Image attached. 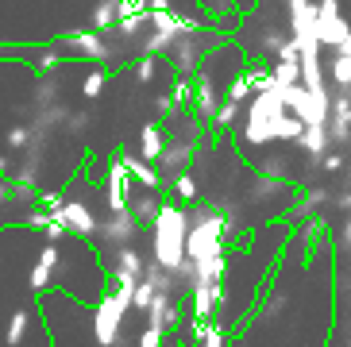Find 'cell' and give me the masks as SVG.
<instances>
[{"label": "cell", "mask_w": 351, "mask_h": 347, "mask_svg": "<svg viewBox=\"0 0 351 347\" xmlns=\"http://www.w3.org/2000/svg\"><path fill=\"white\" fill-rule=\"evenodd\" d=\"M151 263L158 266V270H170V274H178L182 270V263H186V204H178L166 197L162 204H158L155 220H151Z\"/></svg>", "instance_id": "1"}, {"label": "cell", "mask_w": 351, "mask_h": 347, "mask_svg": "<svg viewBox=\"0 0 351 347\" xmlns=\"http://www.w3.org/2000/svg\"><path fill=\"white\" fill-rule=\"evenodd\" d=\"M186 263H201V259H213V255H224L232 251L224 239V220H220V208L217 204H186Z\"/></svg>", "instance_id": "2"}, {"label": "cell", "mask_w": 351, "mask_h": 347, "mask_svg": "<svg viewBox=\"0 0 351 347\" xmlns=\"http://www.w3.org/2000/svg\"><path fill=\"white\" fill-rule=\"evenodd\" d=\"M217 47H224V35L217 31V23H208V27H189L170 43V51L162 54V62H170V70H174L178 77H193V73L201 70V62L217 51Z\"/></svg>", "instance_id": "3"}, {"label": "cell", "mask_w": 351, "mask_h": 347, "mask_svg": "<svg viewBox=\"0 0 351 347\" xmlns=\"http://www.w3.org/2000/svg\"><path fill=\"white\" fill-rule=\"evenodd\" d=\"M128 313H132V294L112 289V286L104 289V294L97 297V309H93V344L97 347L124 344V317Z\"/></svg>", "instance_id": "4"}, {"label": "cell", "mask_w": 351, "mask_h": 347, "mask_svg": "<svg viewBox=\"0 0 351 347\" xmlns=\"http://www.w3.org/2000/svg\"><path fill=\"white\" fill-rule=\"evenodd\" d=\"M139 232H143V224L135 220L132 213H108L97 224V235H93V243H101L104 251H112V247H124V243H135L139 239Z\"/></svg>", "instance_id": "5"}, {"label": "cell", "mask_w": 351, "mask_h": 347, "mask_svg": "<svg viewBox=\"0 0 351 347\" xmlns=\"http://www.w3.org/2000/svg\"><path fill=\"white\" fill-rule=\"evenodd\" d=\"M197 154H201V139H178V135H166V147L158 154V174H162L166 182L182 170H193Z\"/></svg>", "instance_id": "6"}, {"label": "cell", "mask_w": 351, "mask_h": 347, "mask_svg": "<svg viewBox=\"0 0 351 347\" xmlns=\"http://www.w3.org/2000/svg\"><path fill=\"white\" fill-rule=\"evenodd\" d=\"M348 20H343L340 0H317V43L320 47H340L343 35H348Z\"/></svg>", "instance_id": "7"}, {"label": "cell", "mask_w": 351, "mask_h": 347, "mask_svg": "<svg viewBox=\"0 0 351 347\" xmlns=\"http://www.w3.org/2000/svg\"><path fill=\"white\" fill-rule=\"evenodd\" d=\"M58 220L66 224V232H70L73 239H93L97 224H101V220L93 216V208H89V201H82V197H66V193H62Z\"/></svg>", "instance_id": "8"}, {"label": "cell", "mask_w": 351, "mask_h": 347, "mask_svg": "<svg viewBox=\"0 0 351 347\" xmlns=\"http://www.w3.org/2000/svg\"><path fill=\"white\" fill-rule=\"evenodd\" d=\"M116 163L128 170V178L132 182H139L143 189H158V193H166V178L158 174V166H151V163H143L139 154H132V151H116Z\"/></svg>", "instance_id": "9"}, {"label": "cell", "mask_w": 351, "mask_h": 347, "mask_svg": "<svg viewBox=\"0 0 351 347\" xmlns=\"http://www.w3.org/2000/svg\"><path fill=\"white\" fill-rule=\"evenodd\" d=\"M104 193H108V213H124L128 204H132V178H128V170L120 163H108V170H104Z\"/></svg>", "instance_id": "10"}, {"label": "cell", "mask_w": 351, "mask_h": 347, "mask_svg": "<svg viewBox=\"0 0 351 347\" xmlns=\"http://www.w3.org/2000/svg\"><path fill=\"white\" fill-rule=\"evenodd\" d=\"M54 270H58V243H47L39 255H35V266H32V274H27L32 294H51Z\"/></svg>", "instance_id": "11"}, {"label": "cell", "mask_w": 351, "mask_h": 347, "mask_svg": "<svg viewBox=\"0 0 351 347\" xmlns=\"http://www.w3.org/2000/svg\"><path fill=\"white\" fill-rule=\"evenodd\" d=\"M328 139L332 143H348L351 139V101L340 89H332V108H328Z\"/></svg>", "instance_id": "12"}, {"label": "cell", "mask_w": 351, "mask_h": 347, "mask_svg": "<svg viewBox=\"0 0 351 347\" xmlns=\"http://www.w3.org/2000/svg\"><path fill=\"white\" fill-rule=\"evenodd\" d=\"M255 174H267V178H278V182H289L293 178V154L282 147V151H274V147H267L263 151V158H255Z\"/></svg>", "instance_id": "13"}, {"label": "cell", "mask_w": 351, "mask_h": 347, "mask_svg": "<svg viewBox=\"0 0 351 347\" xmlns=\"http://www.w3.org/2000/svg\"><path fill=\"white\" fill-rule=\"evenodd\" d=\"M143 266H147V259L139 255V247L135 243H124V247H112V251H108V274L143 278Z\"/></svg>", "instance_id": "14"}, {"label": "cell", "mask_w": 351, "mask_h": 347, "mask_svg": "<svg viewBox=\"0 0 351 347\" xmlns=\"http://www.w3.org/2000/svg\"><path fill=\"white\" fill-rule=\"evenodd\" d=\"M162 147H166V123L147 120L143 128H139V158L155 166V163H158V154H162Z\"/></svg>", "instance_id": "15"}, {"label": "cell", "mask_w": 351, "mask_h": 347, "mask_svg": "<svg viewBox=\"0 0 351 347\" xmlns=\"http://www.w3.org/2000/svg\"><path fill=\"white\" fill-rule=\"evenodd\" d=\"M166 197L178 204H197L201 201V182H197V170H182L166 182Z\"/></svg>", "instance_id": "16"}, {"label": "cell", "mask_w": 351, "mask_h": 347, "mask_svg": "<svg viewBox=\"0 0 351 347\" xmlns=\"http://www.w3.org/2000/svg\"><path fill=\"white\" fill-rule=\"evenodd\" d=\"M298 147L301 154H305V158H309V166H317L320 158H324V154L332 151V139H328V128H305V132L298 135Z\"/></svg>", "instance_id": "17"}, {"label": "cell", "mask_w": 351, "mask_h": 347, "mask_svg": "<svg viewBox=\"0 0 351 347\" xmlns=\"http://www.w3.org/2000/svg\"><path fill=\"white\" fill-rule=\"evenodd\" d=\"M62 101V82L54 77V73H39L32 82V112H39V108H51V104ZM27 112V116H32Z\"/></svg>", "instance_id": "18"}, {"label": "cell", "mask_w": 351, "mask_h": 347, "mask_svg": "<svg viewBox=\"0 0 351 347\" xmlns=\"http://www.w3.org/2000/svg\"><path fill=\"white\" fill-rule=\"evenodd\" d=\"M27 332H32V305H16L12 317H8V324H4V339H0V344L20 347L23 339H27Z\"/></svg>", "instance_id": "19"}, {"label": "cell", "mask_w": 351, "mask_h": 347, "mask_svg": "<svg viewBox=\"0 0 351 347\" xmlns=\"http://www.w3.org/2000/svg\"><path fill=\"white\" fill-rule=\"evenodd\" d=\"M189 336H193L197 347H228V328L220 320H193Z\"/></svg>", "instance_id": "20"}, {"label": "cell", "mask_w": 351, "mask_h": 347, "mask_svg": "<svg viewBox=\"0 0 351 347\" xmlns=\"http://www.w3.org/2000/svg\"><path fill=\"white\" fill-rule=\"evenodd\" d=\"M166 201V193H158V189H143V193L139 197H132V204H128V213L135 216V220H139V224H151V220H155V213H158V204Z\"/></svg>", "instance_id": "21"}, {"label": "cell", "mask_w": 351, "mask_h": 347, "mask_svg": "<svg viewBox=\"0 0 351 347\" xmlns=\"http://www.w3.org/2000/svg\"><path fill=\"white\" fill-rule=\"evenodd\" d=\"M116 20H120V0H97L89 8V27L101 31V35H108L116 27Z\"/></svg>", "instance_id": "22"}, {"label": "cell", "mask_w": 351, "mask_h": 347, "mask_svg": "<svg viewBox=\"0 0 351 347\" xmlns=\"http://www.w3.org/2000/svg\"><path fill=\"white\" fill-rule=\"evenodd\" d=\"M328 77H332V89H340V93L351 89V54H332Z\"/></svg>", "instance_id": "23"}, {"label": "cell", "mask_w": 351, "mask_h": 347, "mask_svg": "<svg viewBox=\"0 0 351 347\" xmlns=\"http://www.w3.org/2000/svg\"><path fill=\"white\" fill-rule=\"evenodd\" d=\"M108 89V70H101V66H93V70L82 77V97L85 101H97L101 93Z\"/></svg>", "instance_id": "24"}, {"label": "cell", "mask_w": 351, "mask_h": 347, "mask_svg": "<svg viewBox=\"0 0 351 347\" xmlns=\"http://www.w3.org/2000/svg\"><path fill=\"white\" fill-rule=\"evenodd\" d=\"M286 31H278V27H263V35H258V54H263V58H274V54L282 51V47H286Z\"/></svg>", "instance_id": "25"}, {"label": "cell", "mask_w": 351, "mask_h": 347, "mask_svg": "<svg viewBox=\"0 0 351 347\" xmlns=\"http://www.w3.org/2000/svg\"><path fill=\"white\" fill-rule=\"evenodd\" d=\"M4 143H8L12 154H23V151H27V143H32V128H27V120L12 123L8 135H4Z\"/></svg>", "instance_id": "26"}, {"label": "cell", "mask_w": 351, "mask_h": 347, "mask_svg": "<svg viewBox=\"0 0 351 347\" xmlns=\"http://www.w3.org/2000/svg\"><path fill=\"white\" fill-rule=\"evenodd\" d=\"M89 123H93V112H85V108H70V116H66V123H62V132L77 139V135L89 132Z\"/></svg>", "instance_id": "27"}, {"label": "cell", "mask_w": 351, "mask_h": 347, "mask_svg": "<svg viewBox=\"0 0 351 347\" xmlns=\"http://www.w3.org/2000/svg\"><path fill=\"white\" fill-rule=\"evenodd\" d=\"M170 97H174L178 108H189V104H193V77H178V73H174V82H170Z\"/></svg>", "instance_id": "28"}, {"label": "cell", "mask_w": 351, "mask_h": 347, "mask_svg": "<svg viewBox=\"0 0 351 347\" xmlns=\"http://www.w3.org/2000/svg\"><path fill=\"white\" fill-rule=\"evenodd\" d=\"M178 112H186V108H178L170 93H158V97H155V120H158V123H170Z\"/></svg>", "instance_id": "29"}, {"label": "cell", "mask_w": 351, "mask_h": 347, "mask_svg": "<svg viewBox=\"0 0 351 347\" xmlns=\"http://www.w3.org/2000/svg\"><path fill=\"white\" fill-rule=\"evenodd\" d=\"M155 301V289H151V282H135V289H132V313H147V305Z\"/></svg>", "instance_id": "30"}, {"label": "cell", "mask_w": 351, "mask_h": 347, "mask_svg": "<svg viewBox=\"0 0 351 347\" xmlns=\"http://www.w3.org/2000/svg\"><path fill=\"white\" fill-rule=\"evenodd\" d=\"M158 62L162 58H151V54H139V62H135V82L139 85H151V77H155Z\"/></svg>", "instance_id": "31"}, {"label": "cell", "mask_w": 351, "mask_h": 347, "mask_svg": "<svg viewBox=\"0 0 351 347\" xmlns=\"http://www.w3.org/2000/svg\"><path fill=\"white\" fill-rule=\"evenodd\" d=\"M162 344H166V332H162V328L143 324V332H139V344H135V347H162Z\"/></svg>", "instance_id": "32"}, {"label": "cell", "mask_w": 351, "mask_h": 347, "mask_svg": "<svg viewBox=\"0 0 351 347\" xmlns=\"http://www.w3.org/2000/svg\"><path fill=\"white\" fill-rule=\"evenodd\" d=\"M317 166H320L324 174H343V151H328Z\"/></svg>", "instance_id": "33"}, {"label": "cell", "mask_w": 351, "mask_h": 347, "mask_svg": "<svg viewBox=\"0 0 351 347\" xmlns=\"http://www.w3.org/2000/svg\"><path fill=\"white\" fill-rule=\"evenodd\" d=\"M139 12H151L147 0H120V20H124V16H139Z\"/></svg>", "instance_id": "34"}, {"label": "cell", "mask_w": 351, "mask_h": 347, "mask_svg": "<svg viewBox=\"0 0 351 347\" xmlns=\"http://www.w3.org/2000/svg\"><path fill=\"white\" fill-rule=\"evenodd\" d=\"M340 251H348V255H351V216H348V224L340 228Z\"/></svg>", "instance_id": "35"}, {"label": "cell", "mask_w": 351, "mask_h": 347, "mask_svg": "<svg viewBox=\"0 0 351 347\" xmlns=\"http://www.w3.org/2000/svg\"><path fill=\"white\" fill-rule=\"evenodd\" d=\"M8 174H12V158L8 154H0V178H8Z\"/></svg>", "instance_id": "36"}, {"label": "cell", "mask_w": 351, "mask_h": 347, "mask_svg": "<svg viewBox=\"0 0 351 347\" xmlns=\"http://www.w3.org/2000/svg\"><path fill=\"white\" fill-rule=\"evenodd\" d=\"M336 54H351V31H348V35H343V43H340V47H336Z\"/></svg>", "instance_id": "37"}, {"label": "cell", "mask_w": 351, "mask_h": 347, "mask_svg": "<svg viewBox=\"0 0 351 347\" xmlns=\"http://www.w3.org/2000/svg\"><path fill=\"white\" fill-rule=\"evenodd\" d=\"M147 8L158 12V8H170V0H147Z\"/></svg>", "instance_id": "38"}, {"label": "cell", "mask_w": 351, "mask_h": 347, "mask_svg": "<svg viewBox=\"0 0 351 347\" xmlns=\"http://www.w3.org/2000/svg\"><path fill=\"white\" fill-rule=\"evenodd\" d=\"M340 204L348 208V216H351V193H343V197H340Z\"/></svg>", "instance_id": "39"}, {"label": "cell", "mask_w": 351, "mask_h": 347, "mask_svg": "<svg viewBox=\"0 0 351 347\" xmlns=\"http://www.w3.org/2000/svg\"><path fill=\"white\" fill-rule=\"evenodd\" d=\"M348 178H351V170H348Z\"/></svg>", "instance_id": "40"}]
</instances>
